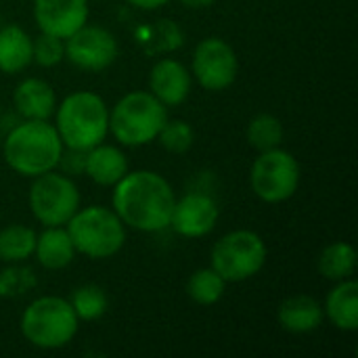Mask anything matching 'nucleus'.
<instances>
[{
	"label": "nucleus",
	"instance_id": "f257e3e1",
	"mask_svg": "<svg viewBox=\"0 0 358 358\" xmlns=\"http://www.w3.org/2000/svg\"><path fill=\"white\" fill-rule=\"evenodd\" d=\"M174 203L170 182L151 170L126 172L113 191V212L126 227L143 233L168 229Z\"/></svg>",
	"mask_w": 358,
	"mask_h": 358
},
{
	"label": "nucleus",
	"instance_id": "f03ea898",
	"mask_svg": "<svg viewBox=\"0 0 358 358\" xmlns=\"http://www.w3.org/2000/svg\"><path fill=\"white\" fill-rule=\"evenodd\" d=\"M63 141L48 120H25L4 141V159L21 176L36 178L59 166Z\"/></svg>",
	"mask_w": 358,
	"mask_h": 358
},
{
	"label": "nucleus",
	"instance_id": "7ed1b4c3",
	"mask_svg": "<svg viewBox=\"0 0 358 358\" xmlns=\"http://www.w3.org/2000/svg\"><path fill=\"white\" fill-rule=\"evenodd\" d=\"M57 111V132L67 149L88 151L103 143L109 132V111L105 101L90 92L80 90L63 99Z\"/></svg>",
	"mask_w": 358,
	"mask_h": 358
},
{
	"label": "nucleus",
	"instance_id": "20e7f679",
	"mask_svg": "<svg viewBox=\"0 0 358 358\" xmlns=\"http://www.w3.org/2000/svg\"><path fill=\"white\" fill-rule=\"evenodd\" d=\"M166 122V105L145 90L128 92L109 111V132L124 147L149 145L157 138Z\"/></svg>",
	"mask_w": 358,
	"mask_h": 358
},
{
	"label": "nucleus",
	"instance_id": "39448f33",
	"mask_svg": "<svg viewBox=\"0 0 358 358\" xmlns=\"http://www.w3.org/2000/svg\"><path fill=\"white\" fill-rule=\"evenodd\" d=\"M76 254L101 260L115 256L126 241V229L113 210L90 206L78 210L65 224Z\"/></svg>",
	"mask_w": 358,
	"mask_h": 358
},
{
	"label": "nucleus",
	"instance_id": "423d86ee",
	"mask_svg": "<svg viewBox=\"0 0 358 358\" xmlns=\"http://www.w3.org/2000/svg\"><path fill=\"white\" fill-rule=\"evenodd\" d=\"M78 317L71 304L57 296L34 300L21 317L23 338L42 350H57L67 346L78 334Z\"/></svg>",
	"mask_w": 358,
	"mask_h": 358
},
{
	"label": "nucleus",
	"instance_id": "0eeeda50",
	"mask_svg": "<svg viewBox=\"0 0 358 358\" xmlns=\"http://www.w3.org/2000/svg\"><path fill=\"white\" fill-rule=\"evenodd\" d=\"M266 262V245L254 231H233L216 241L212 250V268L227 281L252 279Z\"/></svg>",
	"mask_w": 358,
	"mask_h": 358
},
{
	"label": "nucleus",
	"instance_id": "6e6552de",
	"mask_svg": "<svg viewBox=\"0 0 358 358\" xmlns=\"http://www.w3.org/2000/svg\"><path fill=\"white\" fill-rule=\"evenodd\" d=\"M29 208L34 218L44 227H65L80 210V193L65 174L44 172L36 176L29 189Z\"/></svg>",
	"mask_w": 358,
	"mask_h": 358
},
{
	"label": "nucleus",
	"instance_id": "1a4fd4ad",
	"mask_svg": "<svg viewBox=\"0 0 358 358\" xmlns=\"http://www.w3.org/2000/svg\"><path fill=\"white\" fill-rule=\"evenodd\" d=\"M250 185L262 201L281 203L298 191L300 164L292 153L279 147L262 151L252 164Z\"/></svg>",
	"mask_w": 358,
	"mask_h": 358
},
{
	"label": "nucleus",
	"instance_id": "9d476101",
	"mask_svg": "<svg viewBox=\"0 0 358 358\" xmlns=\"http://www.w3.org/2000/svg\"><path fill=\"white\" fill-rule=\"evenodd\" d=\"M239 71V61L229 42L222 38H206L193 52V76L206 90L229 88Z\"/></svg>",
	"mask_w": 358,
	"mask_h": 358
},
{
	"label": "nucleus",
	"instance_id": "9b49d317",
	"mask_svg": "<svg viewBox=\"0 0 358 358\" xmlns=\"http://www.w3.org/2000/svg\"><path fill=\"white\" fill-rule=\"evenodd\" d=\"M65 59L86 71H103L117 57V40L111 31L99 25L84 23L78 31L63 40Z\"/></svg>",
	"mask_w": 358,
	"mask_h": 358
},
{
	"label": "nucleus",
	"instance_id": "f8f14e48",
	"mask_svg": "<svg viewBox=\"0 0 358 358\" xmlns=\"http://www.w3.org/2000/svg\"><path fill=\"white\" fill-rule=\"evenodd\" d=\"M34 19L40 31L65 40L88 23V0H34Z\"/></svg>",
	"mask_w": 358,
	"mask_h": 358
},
{
	"label": "nucleus",
	"instance_id": "ddd939ff",
	"mask_svg": "<svg viewBox=\"0 0 358 358\" xmlns=\"http://www.w3.org/2000/svg\"><path fill=\"white\" fill-rule=\"evenodd\" d=\"M218 216H220L218 206L210 195L189 193L180 201L174 203L170 227L178 235L195 239V237H203L212 233L218 222Z\"/></svg>",
	"mask_w": 358,
	"mask_h": 358
},
{
	"label": "nucleus",
	"instance_id": "4468645a",
	"mask_svg": "<svg viewBox=\"0 0 358 358\" xmlns=\"http://www.w3.org/2000/svg\"><path fill=\"white\" fill-rule=\"evenodd\" d=\"M149 92L166 107H176L191 92V73L176 59H159L149 76Z\"/></svg>",
	"mask_w": 358,
	"mask_h": 358
},
{
	"label": "nucleus",
	"instance_id": "2eb2a0df",
	"mask_svg": "<svg viewBox=\"0 0 358 358\" xmlns=\"http://www.w3.org/2000/svg\"><path fill=\"white\" fill-rule=\"evenodd\" d=\"M17 111L25 120H48L57 109V96L48 82L40 78L23 80L13 94Z\"/></svg>",
	"mask_w": 358,
	"mask_h": 358
},
{
	"label": "nucleus",
	"instance_id": "dca6fc26",
	"mask_svg": "<svg viewBox=\"0 0 358 358\" xmlns=\"http://www.w3.org/2000/svg\"><path fill=\"white\" fill-rule=\"evenodd\" d=\"M128 172L126 155L113 145H94L86 151L84 174H88L101 187H115Z\"/></svg>",
	"mask_w": 358,
	"mask_h": 358
},
{
	"label": "nucleus",
	"instance_id": "f3484780",
	"mask_svg": "<svg viewBox=\"0 0 358 358\" xmlns=\"http://www.w3.org/2000/svg\"><path fill=\"white\" fill-rule=\"evenodd\" d=\"M36 260L48 268V271H61L69 266L76 258V248L71 243V237L67 229L63 227H46L36 237V248H34Z\"/></svg>",
	"mask_w": 358,
	"mask_h": 358
},
{
	"label": "nucleus",
	"instance_id": "a211bd4d",
	"mask_svg": "<svg viewBox=\"0 0 358 358\" xmlns=\"http://www.w3.org/2000/svg\"><path fill=\"white\" fill-rule=\"evenodd\" d=\"M323 317V306L310 296H294L279 306V323L289 334H310L321 327Z\"/></svg>",
	"mask_w": 358,
	"mask_h": 358
},
{
	"label": "nucleus",
	"instance_id": "6ab92c4d",
	"mask_svg": "<svg viewBox=\"0 0 358 358\" xmlns=\"http://www.w3.org/2000/svg\"><path fill=\"white\" fill-rule=\"evenodd\" d=\"M340 285L334 287L325 302L327 319L342 331H357L358 329V285L352 279L338 281Z\"/></svg>",
	"mask_w": 358,
	"mask_h": 358
},
{
	"label": "nucleus",
	"instance_id": "aec40b11",
	"mask_svg": "<svg viewBox=\"0 0 358 358\" xmlns=\"http://www.w3.org/2000/svg\"><path fill=\"white\" fill-rule=\"evenodd\" d=\"M31 63V38L19 25L0 29V71L19 73Z\"/></svg>",
	"mask_w": 358,
	"mask_h": 358
},
{
	"label": "nucleus",
	"instance_id": "412c9836",
	"mask_svg": "<svg viewBox=\"0 0 358 358\" xmlns=\"http://www.w3.org/2000/svg\"><path fill=\"white\" fill-rule=\"evenodd\" d=\"M357 252L350 243L338 241L327 245L319 256V273L329 281H344L355 275Z\"/></svg>",
	"mask_w": 358,
	"mask_h": 358
},
{
	"label": "nucleus",
	"instance_id": "4be33fe9",
	"mask_svg": "<svg viewBox=\"0 0 358 358\" xmlns=\"http://www.w3.org/2000/svg\"><path fill=\"white\" fill-rule=\"evenodd\" d=\"M36 233L23 224H10L0 231V260L4 262H23L34 256Z\"/></svg>",
	"mask_w": 358,
	"mask_h": 358
},
{
	"label": "nucleus",
	"instance_id": "5701e85b",
	"mask_svg": "<svg viewBox=\"0 0 358 358\" xmlns=\"http://www.w3.org/2000/svg\"><path fill=\"white\" fill-rule=\"evenodd\" d=\"M227 281L214 268H199L191 275L187 283V294L193 302L201 306H212L224 296Z\"/></svg>",
	"mask_w": 358,
	"mask_h": 358
},
{
	"label": "nucleus",
	"instance_id": "b1692460",
	"mask_svg": "<svg viewBox=\"0 0 358 358\" xmlns=\"http://www.w3.org/2000/svg\"><path fill=\"white\" fill-rule=\"evenodd\" d=\"M248 141L260 153L275 149L283 143V124L271 113H260L248 124Z\"/></svg>",
	"mask_w": 358,
	"mask_h": 358
},
{
	"label": "nucleus",
	"instance_id": "393cba45",
	"mask_svg": "<svg viewBox=\"0 0 358 358\" xmlns=\"http://www.w3.org/2000/svg\"><path fill=\"white\" fill-rule=\"evenodd\" d=\"M73 313L78 319L82 321H94V319H101L105 313H107V294L99 287V285H82L78 287L73 294H71V300H69Z\"/></svg>",
	"mask_w": 358,
	"mask_h": 358
},
{
	"label": "nucleus",
	"instance_id": "a878e982",
	"mask_svg": "<svg viewBox=\"0 0 358 358\" xmlns=\"http://www.w3.org/2000/svg\"><path fill=\"white\" fill-rule=\"evenodd\" d=\"M182 31L170 19H159L155 25L147 29L145 48L147 52H170L182 46Z\"/></svg>",
	"mask_w": 358,
	"mask_h": 358
},
{
	"label": "nucleus",
	"instance_id": "bb28decb",
	"mask_svg": "<svg viewBox=\"0 0 358 358\" xmlns=\"http://www.w3.org/2000/svg\"><path fill=\"white\" fill-rule=\"evenodd\" d=\"M157 138H159V143H162V147L166 151L180 155V153H187L191 149L195 134H193V128L187 122H182V120H172L170 122L168 120L164 124V128L159 130Z\"/></svg>",
	"mask_w": 358,
	"mask_h": 358
},
{
	"label": "nucleus",
	"instance_id": "cd10ccee",
	"mask_svg": "<svg viewBox=\"0 0 358 358\" xmlns=\"http://www.w3.org/2000/svg\"><path fill=\"white\" fill-rule=\"evenodd\" d=\"M65 59V44L61 38L40 31L36 40H31V61L40 67H55Z\"/></svg>",
	"mask_w": 358,
	"mask_h": 358
},
{
	"label": "nucleus",
	"instance_id": "c85d7f7f",
	"mask_svg": "<svg viewBox=\"0 0 358 358\" xmlns=\"http://www.w3.org/2000/svg\"><path fill=\"white\" fill-rule=\"evenodd\" d=\"M31 287H36V277L29 268L13 266L0 273V298H15L27 294Z\"/></svg>",
	"mask_w": 358,
	"mask_h": 358
},
{
	"label": "nucleus",
	"instance_id": "c756f323",
	"mask_svg": "<svg viewBox=\"0 0 358 358\" xmlns=\"http://www.w3.org/2000/svg\"><path fill=\"white\" fill-rule=\"evenodd\" d=\"M84 162H86V151H80V149H67V153H61V159L59 164L65 166L67 172H84Z\"/></svg>",
	"mask_w": 358,
	"mask_h": 358
},
{
	"label": "nucleus",
	"instance_id": "7c9ffc66",
	"mask_svg": "<svg viewBox=\"0 0 358 358\" xmlns=\"http://www.w3.org/2000/svg\"><path fill=\"white\" fill-rule=\"evenodd\" d=\"M132 6H136V8H145V10H153V8H157V6H162V4H166L168 0H128Z\"/></svg>",
	"mask_w": 358,
	"mask_h": 358
},
{
	"label": "nucleus",
	"instance_id": "2f4dec72",
	"mask_svg": "<svg viewBox=\"0 0 358 358\" xmlns=\"http://www.w3.org/2000/svg\"><path fill=\"white\" fill-rule=\"evenodd\" d=\"M185 6H189V8H206V6H210L214 0H180Z\"/></svg>",
	"mask_w": 358,
	"mask_h": 358
}]
</instances>
